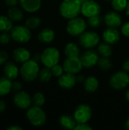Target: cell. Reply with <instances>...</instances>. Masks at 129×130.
I'll return each instance as SVG.
<instances>
[{"label":"cell","instance_id":"cell-23","mask_svg":"<svg viewBox=\"0 0 129 130\" xmlns=\"http://www.w3.org/2000/svg\"><path fill=\"white\" fill-rule=\"evenodd\" d=\"M12 90L11 80L6 76L0 77V97H5L8 95Z\"/></svg>","mask_w":129,"mask_h":130},{"label":"cell","instance_id":"cell-9","mask_svg":"<svg viewBox=\"0 0 129 130\" xmlns=\"http://www.w3.org/2000/svg\"><path fill=\"white\" fill-rule=\"evenodd\" d=\"M92 117V109L86 104H80L77 107L74 113V118L78 123H87Z\"/></svg>","mask_w":129,"mask_h":130},{"label":"cell","instance_id":"cell-38","mask_svg":"<svg viewBox=\"0 0 129 130\" xmlns=\"http://www.w3.org/2000/svg\"><path fill=\"white\" fill-rule=\"evenodd\" d=\"M121 32L125 37H129V22H126L122 24L121 28Z\"/></svg>","mask_w":129,"mask_h":130},{"label":"cell","instance_id":"cell-31","mask_svg":"<svg viewBox=\"0 0 129 130\" xmlns=\"http://www.w3.org/2000/svg\"><path fill=\"white\" fill-rule=\"evenodd\" d=\"M112 7L116 11H122L126 9L128 0H112Z\"/></svg>","mask_w":129,"mask_h":130},{"label":"cell","instance_id":"cell-39","mask_svg":"<svg viewBox=\"0 0 129 130\" xmlns=\"http://www.w3.org/2000/svg\"><path fill=\"white\" fill-rule=\"evenodd\" d=\"M22 88V84L18 82V81H14L12 82V90L14 91H21Z\"/></svg>","mask_w":129,"mask_h":130},{"label":"cell","instance_id":"cell-1","mask_svg":"<svg viewBox=\"0 0 129 130\" xmlns=\"http://www.w3.org/2000/svg\"><path fill=\"white\" fill-rule=\"evenodd\" d=\"M60 14L66 19H71L81 13V3L78 0H63L59 5Z\"/></svg>","mask_w":129,"mask_h":130},{"label":"cell","instance_id":"cell-25","mask_svg":"<svg viewBox=\"0 0 129 130\" xmlns=\"http://www.w3.org/2000/svg\"><path fill=\"white\" fill-rule=\"evenodd\" d=\"M7 15L12 21H16V22L21 21L24 18L22 11L20 8H17L16 6L10 7L7 11Z\"/></svg>","mask_w":129,"mask_h":130},{"label":"cell","instance_id":"cell-8","mask_svg":"<svg viewBox=\"0 0 129 130\" xmlns=\"http://www.w3.org/2000/svg\"><path fill=\"white\" fill-rule=\"evenodd\" d=\"M100 43V36L94 31H84L79 36V43L84 49H92Z\"/></svg>","mask_w":129,"mask_h":130},{"label":"cell","instance_id":"cell-5","mask_svg":"<svg viewBox=\"0 0 129 130\" xmlns=\"http://www.w3.org/2000/svg\"><path fill=\"white\" fill-rule=\"evenodd\" d=\"M11 37L15 42L20 43H26L30 41L32 37L30 29L27 26L16 25L11 30Z\"/></svg>","mask_w":129,"mask_h":130},{"label":"cell","instance_id":"cell-36","mask_svg":"<svg viewBox=\"0 0 129 130\" xmlns=\"http://www.w3.org/2000/svg\"><path fill=\"white\" fill-rule=\"evenodd\" d=\"M8 54L5 50H0V66L5 64L8 62Z\"/></svg>","mask_w":129,"mask_h":130},{"label":"cell","instance_id":"cell-24","mask_svg":"<svg viewBox=\"0 0 129 130\" xmlns=\"http://www.w3.org/2000/svg\"><path fill=\"white\" fill-rule=\"evenodd\" d=\"M65 54L66 57H79L80 48L78 46L72 42L68 43L65 46Z\"/></svg>","mask_w":129,"mask_h":130},{"label":"cell","instance_id":"cell-13","mask_svg":"<svg viewBox=\"0 0 129 130\" xmlns=\"http://www.w3.org/2000/svg\"><path fill=\"white\" fill-rule=\"evenodd\" d=\"M80 59L82 62L83 67L87 69L95 66L98 63V61L100 59L98 53L92 50H88L85 51L81 55Z\"/></svg>","mask_w":129,"mask_h":130},{"label":"cell","instance_id":"cell-50","mask_svg":"<svg viewBox=\"0 0 129 130\" xmlns=\"http://www.w3.org/2000/svg\"><path fill=\"white\" fill-rule=\"evenodd\" d=\"M106 1H108V2H109V1H112V0H106Z\"/></svg>","mask_w":129,"mask_h":130},{"label":"cell","instance_id":"cell-41","mask_svg":"<svg viewBox=\"0 0 129 130\" xmlns=\"http://www.w3.org/2000/svg\"><path fill=\"white\" fill-rule=\"evenodd\" d=\"M7 105L5 101L3 100H0V113H2L3 112H5V110H6Z\"/></svg>","mask_w":129,"mask_h":130},{"label":"cell","instance_id":"cell-27","mask_svg":"<svg viewBox=\"0 0 129 130\" xmlns=\"http://www.w3.org/2000/svg\"><path fill=\"white\" fill-rule=\"evenodd\" d=\"M52 74L51 72V69L48 68V67H45L42 69L40 70L39 75H38V78L40 82L43 83H47L50 81V79L52 78Z\"/></svg>","mask_w":129,"mask_h":130},{"label":"cell","instance_id":"cell-10","mask_svg":"<svg viewBox=\"0 0 129 130\" xmlns=\"http://www.w3.org/2000/svg\"><path fill=\"white\" fill-rule=\"evenodd\" d=\"M13 103L19 109H28L32 104V98L24 91H18L13 96Z\"/></svg>","mask_w":129,"mask_h":130},{"label":"cell","instance_id":"cell-20","mask_svg":"<svg viewBox=\"0 0 129 130\" xmlns=\"http://www.w3.org/2000/svg\"><path fill=\"white\" fill-rule=\"evenodd\" d=\"M56 37L55 31L50 28H44L41 30L38 34V40L43 43H52Z\"/></svg>","mask_w":129,"mask_h":130},{"label":"cell","instance_id":"cell-33","mask_svg":"<svg viewBox=\"0 0 129 130\" xmlns=\"http://www.w3.org/2000/svg\"><path fill=\"white\" fill-rule=\"evenodd\" d=\"M88 24L94 28L99 27L103 22V19L101 18V17L100 15H95V16H92L90 18H88L87 20Z\"/></svg>","mask_w":129,"mask_h":130},{"label":"cell","instance_id":"cell-30","mask_svg":"<svg viewBox=\"0 0 129 130\" xmlns=\"http://www.w3.org/2000/svg\"><path fill=\"white\" fill-rule=\"evenodd\" d=\"M97 65L102 71H108L113 67L112 61L108 57H103V56H102V58L99 59Z\"/></svg>","mask_w":129,"mask_h":130},{"label":"cell","instance_id":"cell-21","mask_svg":"<svg viewBox=\"0 0 129 130\" xmlns=\"http://www.w3.org/2000/svg\"><path fill=\"white\" fill-rule=\"evenodd\" d=\"M60 126L65 129H75L78 123L76 122L74 117L70 115H62L59 120Z\"/></svg>","mask_w":129,"mask_h":130},{"label":"cell","instance_id":"cell-43","mask_svg":"<svg viewBox=\"0 0 129 130\" xmlns=\"http://www.w3.org/2000/svg\"><path fill=\"white\" fill-rule=\"evenodd\" d=\"M32 59H33L35 62H41V54H39V53H35L33 56V58Z\"/></svg>","mask_w":129,"mask_h":130},{"label":"cell","instance_id":"cell-19","mask_svg":"<svg viewBox=\"0 0 129 130\" xmlns=\"http://www.w3.org/2000/svg\"><path fill=\"white\" fill-rule=\"evenodd\" d=\"M21 8L28 13H35L41 7V0H19Z\"/></svg>","mask_w":129,"mask_h":130},{"label":"cell","instance_id":"cell-12","mask_svg":"<svg viewBox=\"0 0 129 130\" xmlns=\"http://www.w3.org/2000/svg\"><path fill=\"white\" fill-rule=\"evenodd\" d=\"M101 11L100 5L94 0H87L81 4V14L86 18L99 15Z\"/></svg>","mask_w":129,"mask_h":130},{"label":"cell","instance_id":"cell-26","mask_svg":"<svg viewBox=\"0 0 129 130\" xmlns=\"http://www.w3.org/2000/svg\"><path fill=\"white\" fill-rule=\"evenodd\" d=\"M13 27V21L5 15H0V31L8 32Z\"/></svg>","mask_w":129,"mask_h":130},{"label":"cell","instance_id":"cell-47","mask_svg":"<svg viewBox=\"0 0 129 130\" xmlns=\"http://www.w3.org/2000/svg\"><path fill=\"white\" fill-rule=\"evenodd\" d=\"M125 13L128 16H129V0H128V5H127L126 9H125Z\"/></svg>","mask_w":129,"mask_h":130},{"label":"cell","instance_id":"cell-16","mask_svg":"<svg viewBox=\"0 0 129 130\" xmlns=\"http://www.w3.org/2000/svg\"><path fill=\"white\" fill-rule=\"evenodd\" d=\"M103 39L110 45L115 44L120 40V33L116 28L108 27L103 32Z\"/></svg>","mask_w":129,"mask_h":130},{"label":"cell","instance_id":"cell-44","mask_svg":"<svg viewBox=\"0 0 129 130\" xmlns=\"http://www.w3.org/2000/svg\"><path fill=\"white\" fill-rule=\"evenodd\" d=\"M7 130H23V128L17 125H12L6 128Z\"/></svg>","mask_w":129,"mask_h":130},{"label":"cell","instance_id":"cell-35","mask_svg":"<svg viewBox=\"0 0 129 130\" xmlns=\"http://www.w3.org/2000/svg\"><path fill=\"white\" fill-rule=\"evenodd\" d=\"M11 39V34H8V32H2V34H0V44H8L10 42Z\"/></svg>","mask_w":129,"mask_h":130},{"label":"cell","instance_id":"cell-14","mask_svg":"<svg viewBox=\"0 0 129 130\" xmlns=\"http://www.w3.org/2000/svg\"><path fill=\"white\" fill-rule=\"evenodd\" d=\"M77 78L75 74L65 72L59 78L58 84L60 88L68 90L71 89L77 83Z\"/></svg>","mask_w":129,"mask_h":130},{"label":"cell","instance_id":"cell-6","mask_svg":"<svg viewBox=\"0 0 129 130\" xmlns=\"http://www.w3.org/2000/svg\"><path fill=\"white\" fill-rule=\"evenodd\" d=\"M86 28H87L86 21L83 18L79 17L69 19L66 26V30L68 34L74 37L80 36L81 34L86 31Z\"/></svg>","mask_w":129,"mask_h":130},{"label":"cell","instance_id":"cell-22","mask_svg":"<svg viewBox=\"0 0 129 130\" xmlns=\"http://www.w3.org/2000/svg\"><path fill=\"white\" fill-rule=\"evenodd\" d=\"M83 83L84 90L88 93H94L99 88V81L94 76H89L86 78Z\"/></svg>","mask_w":129,"mask_h":130},{"label":"cell","instance_id":"cell-15","mask_svg":"<svg viewBox=\"0 0 129 130\" xmlns=\"http://www.w3.org/2000/svg\"><path fill=\"white\" fill-rule=\"evenodd\" d=\"M104 22L108 27L117 28L122 25V19L117 11H109L104 17Z\"/></svg>","mask_w":129,"mask_h":130},{"label":"cell","instance_id":"cell-48","mask_svg":"<svg viewBox=\"0 0 129 130\" xmlns=\"http://www.w3.org/2000/svg\"><path fill=\"white\" fill-rule=\"evenodd\" d=\"M125 98H126V100L129 102V89L127 90V91L125 92Z\"/></svg>","mask_w":129,"mask_h":130},{"label":"cell","instance_id":"cell-4","mask_svg":"<svg viewBox=\"0 0 129 130\" xmlns=\"http://www.w3.org/2000/svg\"><path fill=\"white\" fill-rule=\"evenodd\" d=\"M60 59V53L59 50L53 46L46 48L41 54V62L45 67L52 68L57 65Z\"/></svg>","mask_w":129,"mask_h":130},{"label":"cell","instance_id":"cell-40","mask_svg":"<svg viewBox=\"0 0 129 130\" xmlns=\"http://www.w3.org/2000/svg\"><path fill=\"white\" fill-rule=\"evenodd\" d=\"M5 3L6 4V5L9 6V7H14L16 6L17 4L19 2V0H4Z\"/></svg>","mask_w":129,"mask_h":130},{"label":"cell","instance_id":"cell-46","mask_svg":"<svg viewBox=\"0 0 129 130\" xmlns=\"http://www.w3.org/2000/svg\"><path fill=\"white\" fill-rule=\"evenodd\" d=\"M125 127L126 129L129 130V117L127 119V120H126V122L125 123Z\"/></svg>","mask_w":129,"mask_h":130},{"label":"cell","instance_id":"cell-45","mask_svg":"<svg viewBox=\"0 0 129 130\" xmlns=\"http://www.w3.org/2000/svg\"><path fill=\"white\" fill-rule=\"evenodd\" d=\"M76 78L78 82H84L85 80V77L84 76V75H78V76H76Z\"/></svg>","mask_w":129,"mask_h":130},{"label":"cell","instance_id":"cell-7","mask_svg":"<svg viewBox=\"0 0 129 130\" xmlns=\"http://www.w3.org/2000/svg\"><path fill=\"white\" fill-rule=\"evenodd\" d=\"M109 85L115 90H122L129 85V75L125 71H119L114 73L109 78Z\"/></svg>","mask_w":129,"mask_h":130},{"label":"cell","instance_id":"cell-29","mask_svg":"<svg viewBox=\"0 0 129 130\" xmlns=\"http://www.w3.org/2000/svg\"><path fill=\"white\" fill-rule=\"evenodd\" d=\"M41 24V19L37 16H31L25 21V25L30 29H36Z\"/></svg>","mask_w":129,"mask_h":130},{"label":"cell","instance_id":"cell-42","mask_svg":"<svg viewBox=\"0 0 129 130\" xmlns=\"http://www.w3.org/2000/svg\"><path fill=\"white\" fill-rule=\"evenodd\" d=\"M122 69H123V71H125L126 72H129V59L124 62V63L122 65Z\"/></svg>","mask_w":129,"mask_h":130},{"label":"cell","instance_id":"cell-34","mask_svg":"<svg viewBox=\"0 0 129 130\" xmlns=\"http://www.w3.org/2000/svg\"><path fill=\"white\" fill-rule=\"evenodd\" d=\"M51 72H52V76H55V77H57V78H59L62 75H63L64 73V68L63 66L57 64L56 66H54L53 67L51 68Z\"/></svg>","mask_w":129,"mask_h":130},{"label":"cell","instance_id":"cell-37","mask_svg":"<svg viewBox=\"0 0 129 130\" xmlns=\"http://www.w3.org/2000/svg\"><path fill=\"white\" fill-rule=\"evenodd\" d=\"M75 130H92L93 128L87 123H78L75 128Z\"/></svg>","mask_w":129,"mask_h":130},{"label":"cell","instance_id":"cell-49","mask_svg":"<svg viewBox=\"0 0 129 130\" xmlns=\"http://www.w3.org/2000/svg\"><path fill=\"white\" fill-rule=\"evenodd\" d=\"M78 1H79V2H81V4H83L84 2H87V0H78Z\"/></svg>","mask_w":129,"mask_h":130},{"label":"cell","instance_id":"cell-11","mask_svg":"<svg viewBox=\"0 0 129 130\" xmlns=\"http://www.w3.org/2000/svg\"><path fill=\"white\" fill-rule=\"evenodd\" d=\"M63 68L65 72L76 75L81 71L83 65L79 57H67L64 61Z\"/></svg>","mask_w":129,"mask_h":130},{"label":"cell","instance_id":"cell-28","mask_svg":"<svg viewBox=\"0 0 129 130\" xmlns=\"http://www.w3.org/2000/svg\"><path fill=\"white\" fill-rule=\"evenodd\" d=\"M98 53L103 57H109L113 53L112 47L110 46V44L107 43H102L98 46L97 49Z\"/></svg>","mask_w":129,"mask_h":130},{"label":"cell","instance_id":"cell-18","mask_svg":"<svg viewBox=\"0 0 129 130\" xmlns=\"http://www.w3.org/2000/svg\"><path fill=\"white\" fill-rule=\"evenodd\" d=\"M3 72L5 76H6L8 78L11 80H15L20 73V69L14 62L8 61L4 66Z\"/></svg>","mask_w":129,"mask_h":130},{"label":"cell","instance_id":"cell-3","mask_svg":"<svg viewBox=\"0 0 129 130\" xmlns=\"http://www.w3.org/2000/svg\"><path fill=\"white\" fill-rule=\"evenodd\" d=\"M26 117L30 123L35 127L43 126L46 121V115L41 107H30L26 113Z\"/></svg>","mask_w":129,"mask_h":130},{"label":"cell","instance_id":"cell-2","mask_svg":"<svg viewBox=\"0 0 129 130\" xmlns=\"http://www.w3.org/2000/svg\"><path fill=\"white\" fill-rule=\"evenodd\" d=\"M40 72V67L38 62L30 59L27 62L22 63L20 68V74L24 81L27 82H32L37 78Z\"/></svg>","mask_w":129,"mask_h":130},{"label":"cell","instance_id":"cell-17","mask_svg":"<svg viewBox=\"0 0 129 130\" xmlns=\"http://www.w3.org/2000/svg\"><path fill=\"white\" fill-rule=\"evenodd\" d=\"M14 60L17 63H24L30 59L31 55L30 51L24 47H18L14 50L12 53Z\"/></svg>","mask_w":129,"mask_h":130},{"label":"cell","instance_id":"cell-32","mask_svg":"<svg viewBox=\"0 0 129 130\" xmlns=\"http://www.w3.org/2000/svg\"><path fill=\"white\" fill-rule=\"evenodd\" d=\"M46 101L45 96L42 92H36L32 97V104L35 106L41 107L44 105Z\"/></svg>","mask_w":129,"mask_h":130}]
</instances>
